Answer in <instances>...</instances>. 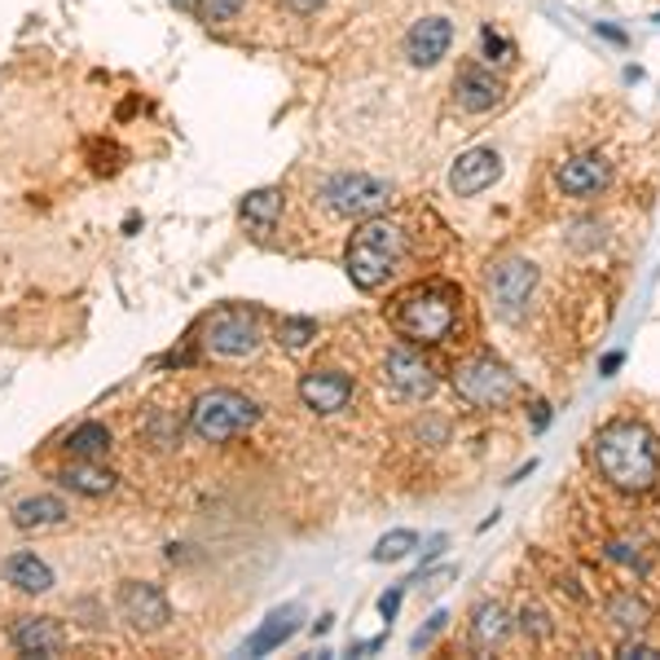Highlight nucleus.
<instances>
[{
	"label": "nucleus",
	"instance_id": "nucleus-25",
	"mask_svg": "<svg viewBox=\"0 0 660 660\" xmlns=\"http://www.w3.org/2000/svg\"><path fill=\"white\" fill-rule=\"evenodd\" d=\"M146 441L159 450V454H168V450H177L181 445V419L172 414V410H155L150 419H146Z\"/></svg>",
	"mask_w": 660,
	"mask_h": 660
},
{
	"label": "nucleus",
	"instance_id": "nucleus-21",
	"mask_svg": "<svg viewBox=\"0 0 660 660\" xmlns=\"http://www.w3.org/2000/svg\"><path fill=\"white\" fill-rule=\"evenodd\" d=\"M238 212H242V220H247L255 234H273V225L282 220V190H273V185L251 190Z\"/></svg>",
	"mask_w": 660,
	"mask_h": 660
},
{
	"label": "nucleus",
	"instance_id": "nucleus-18",
	"mask_svg": "<svg viewBox=\"0 0 660 660\" xmlns=\"http://www.w3.org/2000/svg\"><path fill=\"white\" fill-rule=\"evenodd\" d=\"M67 515H71V507L62 502V498H54V493H36V498H23L19 507H14V528H23V533H41V528H58V524H67Z\"/></svg>",
	"mask_w": 660,
	"mask_h": 660
},
{
	"label": "nucleus",
	"instance_id": "nucleus-19",
	"mask_svg": "<svg viewBox=\"0 0 660 660\" xmlns=\"http://www.w3.org/2000/svg\"><path fill=\"white\" fill-rule=\"evenodd\" d=\"M507 634H511V616H507L502 603H480V607L471 612V647H476V651L502 647Z\"/></svg>",
	"mask_w": 660,
	"mask_h": 660
},
{
	"label": "nucleus",
	"instance_id": "nucleus-34",
	"mask_svg": "<svg viewBox=\"0 0 660 660\" xmlns=\"http://www.w3.org/2000/svg\"><path fill=\"white\" fill-rule=\"evenodd\" d=\"M621 362H625V353H621V349H612V353H603V362H599V375H603V379H612V375L621 371Z\"/></svg>",
	"mask_w": 660,
	"mask_h": 660
},
{
	"label": "nucleus",
	"instance_id": "nucleus-1",
	"mask_svg": "<svg viewBox=\"0 0 660 660\" xmlns=\"http://www.w3.org/2000/svg\"><path fill=\"white\" fill-rule=\"evenodd\" d=\"M590 458L599 476L621 493H647L660 480V450L647 423L638 419H612L594 432Z\"/></svg>",
	"mask_w": 660,
	"mask_h": 660
},
{
	"label": "nucleus",
	"instance_id": "nucleus-36",
	"mask_svg": "<svg viewBox=\"0 0 660 660\" xmlns=\"http://www.w3.org/2000/svg\"><path fill=\"white\" fill-rule=\"evenodd\" d=\"M594 32H599L603 41H612V45H625V41H629V36H625L621 27H612V23H594Z\"/></svg>",
	"mask_w": 660,
	"mask_h": 660
},
{
	"label": "nucleus",
	"instance_id": "nucleus-13",
	"mask_svg": "<svg viewBox=\"0 0 660 660\" xmlns=\"http://www.w3.org/2000/svg\"><path fill=\"white\" fill-rule=\"evenodd\" d=\"M498 177H502V155H498L493 146H476V150H463V155L454 159V168H450V190H454L458 198H476V194H485Z\"/></svg>",
	"mask_w": 660,
	"mask_h": 660
},
{
	"label": "nucleus",
	"instance_id": "nucleus-33",
	"mask_svg": "<svg viewBox=\"0 0 660 660\" xmlns=\"http://www.w3.org/2000/svg\"><path fill=\"white\" fill-rule=\"evenodd\" d=\"M401 594H406V585H397V590H388V594L379 599V612H384V621H392V616L401 612Z\"/></svg>",
	"mask_w": 660,
	"mask_h": 660
},
{
	"label": "nucleus",
	"instance_id": "nucleus-8",
	"mask_svg": "<svg viewBox=\"0 0 660 660\" xmlns=\"http://www.w3.org/2000/svg\"><path fill=\"white\" fill-rule=\"evenodd\" d=\"M203 344H207V353H216V357H251L255 349H260V317L251 312V308H220V312H212L207 317V330H203Z\"/></svg>",
	"mask_w": 660,
	"mask_h": 660
},
{
	"label": "nucleus",
	"instance_id": "nucleus-29",
	"mask_svg": "<svg viewBox=\"0 0 660 660\" xmlns=\"http://www.w3.org/2000/svg\"><path fill=\"white\" fill-rule=\"evenodd\" d=\"M520 629H524V638H533V642H542V638H550V634H555L550 612H546V607H537V603H524V607H520Z\"/></svg>",
	"mask_w": 660,
	"mask_h": 660
},
{
	"label": "nucleus",
	"instance_id": "nucleus-37",
	"mask_svg": "<svg viewBox=\"0 0 660 660\" xmlns=\"http://www.w3.org/2000/svg\"><path fill=\"white\" fill-rule=\"evenodd\" d=\"M326 5V0H286V10H295V14H317Z\"/></svg>",
	"mask_w": 660,
	"mask_h": 660
},
{
	"label": "nucleus",
	"instance_id": "nucleus-32",
	"mask_svg": "<svg viewBox=\"0 0 660 660\" xmlns=\"http://www.w3.org/2000/svg\"><path fill=\"white\" fill-rule=\"evenodd\" d=\"M616 656H621V660H647V656H660V651H656L651 642H642V638H625V642L616 647Z\"/></svg>",
	"mask_w": 660,
	"mask_h": 660
},
{
	"label": "nucleus",
	"instance_id": "nucleus-2",
	"mask_svg": "<svg viewBox=\"0 0 660 660\" xmlns=\"http://www.w3.org/2000/svg\"><path fill=\"white\" fill-rule=\"evenodd\" d=\"M406 251H410V238H406V229L397 220L366 216L353 229V238H349L344 269H349V277H353L357 291H379L397 273V264L406 260Z\"/></svg>",
	"mask_w": 660,
	"mask_h": 660
},
{
	"label": "nucleus",
	"instance_id": "nucleus-23",
	"mask_svg": "<svg viewBox=\"0 0 660 660\" xmlns=\"http://www.w3.org/2000/svg\"><path fill=\"white\" fill-rule=\"evenodd\" d=\"M607 621H612L621 634H642L647 621H651V607H647L634 590H621V594L607 599Z\"/></svg>",
	"mask_w": 660,
	"mask_h": 660
},
{
	"label": "nucleus",
	"instance_id": "nucleus-24",
	"mask_svg": "<svg viewBox=\"0 0 660 660\" xmlns=\"http://www.w3.org/2000/svg\"><path fill=\"white\" fill-rule=\"evenodd\" d=\"M67 450H71L76 458L98 463V458L111 450V428H106V423H80V428L67 436Z\"/></svg>",
	"mask_w": 660,
	"mask_h": 660
},
{
	"label": "nucleus",
	"instance_id": "nucleus-28",
	"mask_svg": "<svg viewBox=\"0 0 660 660\" xmlns=\"http://www.w3.org/2000/svg\"><path fill=\"white\" fill-rule=\"evenodd\" d=\"M480 58H485L489 67H493V62L507 67V62H515V41H507L498 27L485 23V27H480Z\"/></svg>",
	"mask_w": 660,
	"mask_h": 660
},
{
	"label": "nucleus",
	"instance_id": "nucleus-17",
	"mask_svg": "<svg viewBox=\"0 0 660 660\" xmlns=\"http://www.w3.org/2000/svg\"><path fill=\"white\" fill-rule=\"evenodd\" d=\"M0 572H5V581H10L14 590H23V594H45V590H54V568H49L36 550H14Z\"/></svg>",
	"mask_w": 660,
	"mask_h": 660
},
{
	"label": "nucleus",
	"instance_id": "nucleus-4",
	"mask_svg": "<svg viewBox=\"0 0 660 660\" xmlns=\"http://www.w3.org/2000/svg\"><path fill=\"white\" fill-rule=\"evenodd\" d=\"M260 423V406L234 388H212L190 406V432L203 445H229Z\"/></svg>",
	"mask_w": 660,
	"mask_h": 660
},
{
	"label": "nucleus",
	"instance_id": "nucleus-15",
	"mask_svg": "<svg viewBox=\"0 0 660 660\" xmlns=\"http://www.w3.org/2000/svg\"><path fill=\"white\" fill-rule=\"evenodd\" d=\"M450 45H454V23L450 19H441V14H432V19H419L410 32H406V58H410V67H436L445 54H450Z\"/></svg>",
	"mask_w": 660,
	"mask_h": 660
},
{
	"label": "nucleus",
	"instance_id": "nucleus-6",
	"mask_svg": "<svg viewBox=\"0 0 660 660\" xmlns=\"http://www.w3.org/2000/svg\"><path fill=\"white\" fill-rule=\"evenodd\" d=\"M321 203L344 220H366L392 203V185L371 172H335L321 185Z\"/></svg>",
	"mask_w": 660,
	"mask_h": 660
},
{
	"label": "nucleus",
	"instance_id": "nucleus-7",
	"mask_svg": "<svg viewBox=\"0 0 660 660\" xmlns=\"http://www.w3.org/2000/svg\"><path fill=\"white\" fill-rule=\"evenodd\" d=\"M533 291H537V264L524 255H507L489 269V295H493V312L502 321H511V326L524 321Z\"/></svg>",
	"mask_w": 660,
	"mask_h": 660
},
{
	"label": "nucleus",
	"instance_id": "nucleus-38",
	"mask_svg": "<svg viewBox=\"0 0 660 660\" xmlns=\"http://www.w3.org/2000/svg\"><path fill=\"white\" fill-rule=\"evenodd\" d=\"M533 471H537V463H528V467H520V471H515V476H511V485H520V480H528V476H533Z\"/></svg>",
	"mask_w": 660,
	"mask_h": 660
},
{
	"label": "nucleus",
	"instance_id": "nucleus-22",
	"mask_svg": "<svg viewBox=\"0 0 660 660\" xmlns=\"http://www.w3.org/2000/svg\"><path fill=\"white\" fill-rule=\"evenodd\" d=\"M62 485H67L71 493H84V498H106V493L115 489V471H102L98 463L80 458L76 467L62 471Z\"/></svg>",
	"mask_w": 660,
	"mask_h": 660
},
{
	"label": "nucleus",
	"instance_id": "nucleus-26",
	"mask_svg": "<svg viewBox=\"0 0 660 660\" xmlns=\"http://www.w3.org/2000/svg\"><path fill=\"white\" fill-rule=\"evenodd\" d=\"M312 340H317V317H282V321H277V344H282V349L299 353V349H308Z\"/></svg>",
	"mask_w": 660,
	"mask_h": 660
},
{
	"label": "nucleus",
	"instance_id": "nucleus-12",
	"mask_svg": "<svg viewBox=\"0 0 660 660\" xmlns=\"http://www.w3.org/2000/svg\"><path fill=\"white\" fill-rule=\"evenodd\" d=\"M353 392H357V384H353V375H344V371H308V375L299 379V401H304L312 414H321V419L349 410Z\"/></svg>",
	"mask_w": 660,
	"mask_h": 660
},
{
	"label": "nucleus",
	"instance_id": "nucleus-20",
	"mask_svg": "<svg viewBox=\"0 0 660 660\" xmlns=\"http://www.w3.org/2000/svg\"><path fill=\"white\" fill-rule=\"evenodd\" d=\"M299 629V607H277L251 638H247V656H264V651H273V647H282L291 634Z\"/></svg>",
	"mask_w": 660,
	"mask_h": 660
},
{
	"label": "nucleus",
	"instance_id": "nucleus-9",
	"mask_svg": "<svg viewBox=\"0 0 660 660\" xmlns=\"http://www.w3.org/2000/svg\"><path fill=\"white\" fill-rule=\"evenodd\" d=\"M120 616L137 634H159L172 621V603L155 581H124L120 585Z\"/></svg>",
	"mask_w": 660,
	"mask_h": 660
},
{
	"label": "nucleus",
	"instance_id": "nucleus-14",
	"mask_svg": "<svg viewBox=\"0 0 660 660\" xmlns=\"http://www.w3.org/2000/svg\"><path fill=\"white\" fill-rule=\"evenodd\" d=\"M607 181H612V163L603 155H572L555 168V185L568 198H594L607 190Z\"/></svg>",
	"mask_w": 660,
	"mask_h": 660
},
{
	"label": "nucleus",
	"instance_id": "nucleus-5",
	"mask_svg": "<svg viewBox=\"0 0 660 660\" xmlns=\"http://www.w3.org/2000/svg\"><path fill=\"white\" fill-rule=\"evenodd\" d=\"M450 384H454L458 401L471 406V410H502V406H511V401L520 397L515 375H511L498 357H489V353L458 362L454 375H450Z\"/></svg>",
	"mask_w": 660,
	"mask_h": 660
},
{
	"label": "nucleus",
	"instance_id": "nucleus-16",
	"mask_svg": "<svg viewBox=\"0 0 660 660\" xmlns=\"http://www.w3.org/2000/svg\"><path fill=\"white\" fill-rule=\"evenodd\" d=\"M10 642H14L19 656L54 660V656H62V647H67V629H62L54 616H23V621L14 625V634H10Z\"/></svg>",
	"mask_w": 660,
	"mask_h": 660
},
{
	"label": "nucleus",
	"instance_id": "nucleus-35",
	"mask_svg": "<svg viewBox=\"0 0 660 660\" xmlns=\"http://www.w3.org/2000/svg\"><path fill=\"white\" fill-rule=\"evenodd\" d=\"M546 428H550V406L533 401V432H546Z\"/></svg>",
	"mask_w": 660,
	"mask_h": 660
},
{
	"label": "nucleus",
	"instance_id": "nucleus-10",
	"mask_svg": "<svg viewBox=\"0 0 660 660\" xmlns=\"http://www.w3.org/2000/svg\"><path fill=\"white\" fill-rule=\"evenodd\" d=\"M436 371L414 353V349H392L384 362V388L401 401H428L436 392Z\"/></svg>",
	"mask_w": 660,
	"mask_h": 660
},
{
	"label": "nucleus",
	"instance_id": "nucleus-27",
	"mask_svg": "<svg viewBox=\"0 0 660 660\" xmlns=\"http://www.w3.org/2000/svg\"><path fill=\"white\" fill-rule=\"evenodd\" d=\"M414 546H419V533H414V528H392L388 537H379V546H375V564H397V559L414 555Z\"/></svg>",
	"mask_w": 660,
	"mask_h": 660
},
{
	"label": "nucleus",
	"instance_id": "nucleus-31",
	"mask_svg": "<svg viewBox=\"0 0 660 660\" xmlns=\"http://www.w3.org/2000/svg\"><path fill=\"white\" fill-rule=\"evenodd\" d=\"M445 625H450V612H436V616H432V621H428V625H423V629H419V634L410 638V647H414V651L432 647V642H436V634H441Z\"/></svg>",
	"mask_w": 660,
	"mask_h": 660
},
{
	"label": "nucleus",
	"instance_id": "nucleus-11",
	"mask_svg": "<svg viewBox=\"0 0 660 660\" xmlns=\"http://www.w3.org/2000/svg\"><path fill=\"white\" fill-rule=\"evenodd\" d=\"M454 98H458V106L467 115H489V111L502 106L507 84H502V76L489 62H463L458 76H454Z\"/></svg>",
	"mask_w": 660,
	"mask_h": 660
},
{
	"label": "nucleus",
	"instance_id": "nucleus-3",
	"mask_svg": "<svg viewBox=\"0 0 660 660\" xmlns=\"http://www.w3.org/2000/svg\"><path fill=\"white\" fill-rule=\"evenodd\" d=\"M392 321L414 344H445L458 321V291L450 282H423L397 299Z\"/></svg>",
	"mask_w": 660,
	"mask_h": 660
},
{
	"label": "nucleus",
	"instance_id": "nucleus-30",
	"mask_svg": "<svg viewBox=\"0 0 660 660\" xmlns=\"http://www.w3.org/2000/svg\"><path fill=\"white\" fill-rule=\"evenodd\" d=\"M242 5L247 0H203V19L207 23H229V19H238Z\"/></svg>",
	"mask_w": 660,
	"mask_h": 660
},
{
	"label": "nucleus",
	"instance_id": "nucleus-39",
	"mask_svg": "<svg viewBox=\"0 0 660 660\" xmlns=\"http://www.w3.org/2000/svg\"><path fill=\"white\" fill-rule=\"evenodd\" d=\"M651 23H660V14H656V19H651Z\"/></svg>",
	"mask_w": 660,
	"mask_h": 660
}]
</instances>
